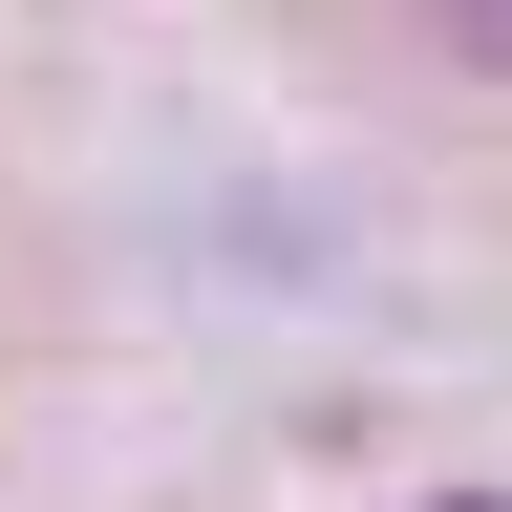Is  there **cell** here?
Returning <instances> with one entry per match:
<instances>
[{
  "label": "cell",
  "instance_id": "6da1fadb",
  "mask_svg": "<svg viewBox=\"0 0 512 512\" xmlns=\"http://www.w3.org/2000/svg\"><path fill=\"white\" fill-rule=\"evenodd\" d=\"M448 64H512V22H491V0H470V22H448Z\"/></svg>",
  "mask_w": 512,
  "mask_h": 512
},
{
  "label": "cell",
  "instance_id": "7a4b0ae2",
  "mask_svg": "<svg viewBox=\"0 0 512 512\" xmlns=\"http://www.w3.org/2000/svg\"><path fill=\"white\" fill-rule=\"evenodd\" d=\"M448 512H512V491H448Z\"/></svg>",
  "mask_w": 512,
  "mask_h": 512
}]
</instances>
